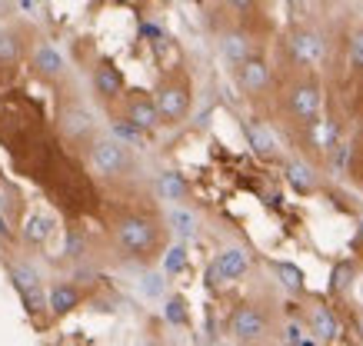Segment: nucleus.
I'll return each instance as SVG.
<instances>
[{
  "instance_id": "f257e3e1",
  "label": "nucleus",
  "mask_w": 363,
  "mask_h": 346,
  "mask_svg": "<svg viewBox=\"0 0 363 346\" xmlns=\"http://www.w3.org/2000/svg\"><path fill=\"white\" fill-rule=\"evenodd\" d=\"M90 160H94V170H97V173H104V177L121 173V170L127 167V154H123L121 140H97V144H94Z\"/></svg>"
},
{
  "instance_id": "f03ea898",
  "label": "nucleus",
  "mask_w": 363,
  "mask_h": 346,
  "mask_svg": "<svg viewBox=\"0 0 363 346\" xmlns=\"http://www.w3.org/2000/svg\"><path fill=\"white\" fill-rule=\"evenodd\" d=\"M11 277L17 283V290L23 293V300L30 310H40L44 306V293H40V279H37V270L27 267V263H13L11 267Z\"/></svg>"
},
{
  "instance_id": "7ed1b4c3",
  "label": "nucleus",
  "mask_w": 363,
  "mask_h": 346,
  "mask_svg": "<svg viewBox=\"0 0 363 346\" xmlns=\"http://www.w3.org/2000/svg\"><path fill=\"white\" fill-rule=\"evenodd\" d=\"M230 333L237 336V340H257V336H264L267 333L264 313L253 310V306H240L230 320Z\"/></svg>"
},
{
  "instance_id": "20e7f679",
  "label": "nucleus",
  "mask_w": 363,
  "mask_h": 346,
  "mask_svg": "<svg viewBox=\"0 0 363 346\" xmlns=\"http://www.w3.org/2000/svg\"><path fill=\"white\" fill-rule=\"evenodd\" d=\"M247 267H250V260H247V253L243 250H223L220 257H217V263L210 267V283H220V279H237L247 273Z\"/></svg>"
},
{
  "instance_id": "39448f33",
  "label": "nucleus",
  "mask_w": 363,
  "mask_h": 346,
  "mask_svg": "<svg viewBox=\"0 0 363 346\" xmlns=\"http://www.w3.org/2000/svg\"><path fill=\"white\" fill-rule=\"evenodd\" d=\"M117 233H121V243L127 246L130 253H140V250H147V246L154 243V226L147 224V220H137V217H133V220H123Z\"/></svg>"
},
{
  "instance_id": "423d86ee",
  "label": "nucleus",
  "mask_w": 363,
  "mask_h": 346,
  "mask_svg": "<svg viewBox=\"0 0 363 346\" xmlns=\"http://www.w3.org/2000/svg\"><path fill=\"white\" fill-rule=\"evenodd\" d=\"M290 50H294L300 64H320L323 60V40L313 30H297L290 37Z\"/></svg>"
},
{
  "instance_id": "0eeeda50",
  "label": "nucleus",
  "mask_w": 363,
  "mask_h": 346,
  "mask_svg": "<svg viewBox=\"0 0 363 346\" xmlns=\"http://www.w3.org/2000/svg\"><path fill=\"white\" fill-rule=\"evenodd\" d=\"M290 110L303 117V120H313L320 113V90L313 83H300V87L290 90Z\"/></svg>"
},
{
  "instance_id": "6e6552de",
  "label": "nucleus",
  "mask_w": 363,
  "mask_h": 346,
  "mask_svg": "<svg viewBox=\"0 0 363 346\" xmlns=\"http://www.w3.org/2000/svg\"><path fill=\"white\" fill-rule=\"evenodd\" d=\"M187 103H190V97L184 87H164L157 93V110H160V117H167V120L184 117V113H187Z\"/></svg>"
},
{
  "instance_id": "1a4fd4ad",
  "label": "nucleus",
  "mask_w": 363,
  "mask_h": 346,
  "mask_svg": "<svg viewBox=\"0 0 363 346\" xmlns=\"http://www.w3.org/2000/svg\"><path fill=\"white\" fill-rule=\"evenodd\" d=\"M243 134H247L250 146L260 156H274L277 154V137L270 134V127H264L260 120H247V123H243Z\"/></svg>"
},
{
  "instance_id": "9d476101",
  "label": "nucleus",
  "mask_w": 363,
  "mask_h": 346,
  "mask_svg": "<svg viewBox=\"0 0 363 346\" xmlns=\"http://www.w3.org/2000/svg\"><path fill=\"white\" fill-rule=\"evenodd\" d=\"M240 83L243 90H264L267 83H270V67H267L260 57H250L247 64H240Z\"/></svg>"
},
{
  "instance_id": "9b49d317",
  "label": "nucleus",
  "mask_w": 363,
  "mask_h": 346,
  "mask_svg": "<svg viewBox=\"0 0 363 346\" xmlns=\"http://www.w3.org/2000/svg\"><path fill=\"white\" fill-rule=\"evenodd\" d=\"M250 50H253V44L243 30H233V34L223 37V57L233 60V64H247V60H250Z\"/></svg>"
},
{
  "instance_id": "f8f14e48",
  "label": "nucleus",
  "mask_w": 363,
  "mask_h": 346,
  "mask_svg": "<svg viewBox=\"0 0 363 346\" xmlns=\"http://www.w3.org/2000/svg\"><path fill=\"white\" fill-rule=\"evenodd\" d=\"M94 83H97V93H104V97H117L123 90V77L121 70L111 67V64H104V67H97V77H94Z\"/></svg>"
},
{
  "instance_id": "ddd939ff",
  "label": "nucleus",
  "mask_w": 363,
  "mask_h": 346,
  "mask_svg": "<svg viewBox=\"0 0 363 346\" xmlns=\"http://www.w3.org/2000/svg\"><path fill=\"white\" fill-rule=\"evenodd\" d=\"M310 140H313L317 150H327V154H330L333 146L340 144V140H337V123L333 120H313V127H310Z\"/></svg>"
},
{
  "instance_id": "4468645a",
  "label": "nucleus",
  "mask_w": 363,
  "mask_h": 346,
  "mask_svg": "<svg viewBox=\"0 0 363 346\" xmlns=\"http://www.w3.org/2000/svg\"><path fill=\"white\" fill-rule=\"evenodd\" d=\"M50 233H54V220H50L47 213H30V217H27V224H23V236H27L30 243H44Z\"/></svg>"
},
{
  "instance_id": "2eb2a0df",
  "label": "nucleus",
  "mask_w": 363,
  "mask_h": 346,
  "mask_svg": "<svg viewBox=\"0 0 363 346\" xmlns=\"http://www.w3.org/2000/svg\"><path fill=\"white\" fill-rule=\"evenodd\" d=\"M286 180L297 193H310L313 190V170L303 163V160H290L286 163Z\"/></svg>"
},
{
  "instance_id": "dca6fc26",
  "label": "nucleus",
  "mask_w": 363,
  "mask_h": 346,
  "mask_svg": "<svg viewBox=\"0 0 363 346\" xmlns=\"http://www.w3.org/2000/svg\"><path fill=\"white\" fill-rule=\"evenodd\" d=\"M310 326H313V333H317L320 340H333V336L340 333V323H337V316H333L327 306H317V310H313Z\"/></svg>"
},
{
  "instance_id": "f3484780",
  "label": "nucleus",
  "mask_w": 363,
  "mask_h": 346,
  "mask_svg": "<svg viewBox=\"0 0 363 346\" xmlns=\"http://www.w3.org/2000/svg\"><path fill=\"white\" fill-rule=\"evenodd\" d=\"M157 120H160L157 103H150V100H133L130 103V123H137L140 130H150V127H157Z\"/></svg>"
},
{
  "instance_id": "a211bd4d",
  "label": "nucleus",
  "mask_w": 363,
  "mask_h": 346,
  "mask_svg": "<svg viewBox=\"0 0 363 346\" xmlns=\"http://www.w3.org/2000/svg\"><path fill=\"white\" fill-rule=\"evenodd\" d=\"M157 190H160V197H164V200H184L187 183H184V177H180V173L167 170V173H160V180H157Z\"/></svg>"
},
{
  "instance_id": "6ab92c4d",
  "label": "nucleus",
  "mask_w": 363,
  "mask_h": 346,
  "mask_svg": "<svg viewBox=\"0 0 363 346\" xmlns=\"http://www.w3.org/2000/svg\"><path fill=\"white\" fill-rule=\"evenodd\" d=\"M77 290L74 287H67V283H60V287H54L50 290V296H47V303H50V310L54 313H70L74 306H77Z\"/></svg>"
},
{
  "instance_id": "aec40b11",
  "label": "nucleus",
  "mask_w": 363,
  "mask_h": 346,
  "mask_svg": "<svg viewBox=\"0 0 363 346\" xmlns=\"http://www.w3.org/2000/svg\"><path fill=\"white\" fill-rule=\"evenodd\" d=\"M170 226H174L177 236H184V240H187V236L197 233V213L177 207V210H170Z\"/></svg>"
},
{
  "instance_id": "412c9836",
  "label": "nucleus",
  "mask_w": 363,
  "mask_h": 346,
  "mask_svg": "<svg viewBox=\"0 0 363 346\" xmlns=\"http://www.w3.org/2000/svg\"><path fill=\"white\" fill-rule=\"evenodd\" d=\"M277 277H280V283H284L290 293H300L303 290V270L297 267V263H277Z\"/></svg>"
},
{
  "instance_id": "4be33fe9",
  "label": "nucleus",
  "mask_w": 363,
  "mask_h": 346,
  "mask_svg": "<svg viewBox=\"0 0 363 346\" xmlns=\"http://www.w3.org/2000/svg\"><path fill=\"white\" fill-rule=\"evenodd\" d=\"M37 67L54 77V74L64 70V54H60L57 47H40V50H37Z\"/></svg>"
},
{
  "instance_id": "5701e85b",
  "label": "nucleus",
  "mask_w": 363,
  "mask_h": 346,
  "mask_svg": "<svg viewBox=\"0 0 363 346\" xmlns=\"http://www.w3.org/2000/svg\"><path fill=\"white\" fill-rule=\"evenodd\" d=\"M353 277H357V270H353L350 260H340L337 267H333V277H330V290L333 293H343L347 287L353 283Z\"/></svg>"
},
{
  "instance_id": "b1692460",
  "label": "nucleus",
  "mask_w": 363,
  "mask_h": 346,
  "mask_svg": "<svg viewBox=\"0 0 363 346\" xmlns=\"http://www.w3.org/2000/svg\"><path fill=\"white\" fill-rule=\"evenodd\" d=\"M113 137L121 140V144H130V146H140L143 144V134H140V127L130 120H117L113 123Z\"/></svg>"
},
{
  "instance_id": "393cba45",
  "label": "nucleus",
  "mask_w": 363,
  "mask_h": 346,
  "mask_svg": "<svg viewBox=\"0 0 363 346\" xmlns=\"http://www.w3.org/2000/svg\"><path fill=\"white\" fill-rule=\"evenodd\" d=\"M187 267V250L177 243L167 250V257H164V273H180V270Z\"/></svg>"
},
{
  "instance_id": "a878e982",
  "label": "nucleus",
  "mask_w": 363,
  "mask_h": 346,
  "mask_svg": "<svg viewBox=\"0 0 363 346\" xmlns=\"http://www.w3.org/2000/svg\"><path fill=\"white\" fill-rule=\"evenodd\" d=\"M164 316L174 326H184V323H187V303L180 300V296H170V300H167V306H164Z\"/></svg>"
},
{
  "instance_id": "bb28decb",
  "label": "nucleus",
  "mask_w": 363,
  "mask_h": 346,
  "mask_svg": "<svg viewBox=\"0 0 363 346\" xmlns=\"http://www.w3.org/2000/svg\"><path fill=\"white\" fill-rule=\"evenodd\" d=\"M64 127H67V134H84V130H90V113L87 110H70Z\"/></svg>"
},
{
  "instance_id": "cd10ccee",
  "label": "nucleus",
  "mask_w": 363,
  "mask_h": 346,
  "mask_svg": "<svg viewBox=\"0 0 363 346\" xmlns=\"http://www.w3.org/2000/svg\"><path fill=\"white\" fill-rule=\"evenodd\" d=\"M21 57V44H17V37L13 34H0V60H17Z\"/></svg>"
},
{
  "instance_id": "c85d7f7f",
  "label": "nucleus",
  "mask_w": 363,
  "mask_h": 346,
  "mask_svg": "<svg viewBox=\"0 0 363 346\" xmlns=\"http://www.w3.org/2000/svg\"><path fill=\"white\" fill-rule=\"evenodd\" d=\"M140 290H143V296H160L164 293V277L160 273H147L140 279Z\"/></svg>"
},
{
  "instance_id": "c756f323",
  "label": "nucleus",
  "mask_w": 363,
  "mask_h": 346,
  "mask_svg": "<svg viewBox=\"0 0 363 346\" xmlns=\"http://www.w3.org/2000/svg\"><path fill=\"white\" fill-rule=\"evenodd\" d=\"M330 156H333V170L343 173V170H347V160H350V144H337L330 150Z\"/></svg>"
},
{
  "instance_id": "7c9ffc66",
  "label": "nucleus",
  "mask_w": 363,
  "mask_h": 346,
  "mask_svg": "<svg viewBox=\"0 0 363 346\" xmlns=\"http://www.w3.org/2000/svg\"><path fill=\"white\" fill-rule=\"evenodd\" d=\"M350 60L357 64V67H363V34L350 37Z\"/></svg>"
},
{
  "instance_id": "2f4dec72",
  "label": "nucleus",
  "mask_w": 363,
  "mask_h": 346,
  "mask_svg": "<svg viewBox=\"0 0 363 346\" xmlns=\"http://www.w3.org/2000/svg\"><path fill=\"white\" fill-rule=\"evenodd\" d=\"M80 246H84V236H80V233H70V240H67V253H70V257H77Z\"/></svg>"
},
{
  "instance_id": "473e14b6",
  "label": "nucleus",
  "mask_w": 363,
  "mask_h": 346,
  "mask_svg": "<svg viewBox=\"0 0 363 346\" xmlns=\"http://www.w3.org/2000/svg\"><path fill=\"white\" fill-rule=\"evenodd\" d=\"M21 7L27 13H40V11H44V0H21Z\"/></svg>"
},
{
  "instance_id": "72a5a7b5",
  "label": "nucleus",
  "mask_w": 363,
  "mask_h": 346,
  "mask_svg": "<svg viewBox=\"0 0 363 346\" xmlns=\"http://www.w3.org/2000/svg\"><path fill=\"white\" fill-rule=\"evenodd\" d=\"M230 4H233V7H237V11H247V7H250L253 0H230Z\"/></svg>"
},
{
  "instance_id": "f704fd0d",
  "label": "nucleus",
  "mask_w": 363,
  "mask_h": 346,
  "mask_svg": "<svg viewBox=\"0 0 363 346\" xmlns=\"http://www.w3.org/2000/svg\"><path fill=\"white\" fill-rule=\"evenodd\" d=\"M286 333H290V343H300V330H297V326H290Z\"/></svg>"
},
{
  "instance_id": "c9c22d12",
  "label": "nucleus",
  "mask_w": 363,
  "mask_h": 346,
  "mask_svg": "<svg viewBox=\"0 0 363 346\" xmlns=\"http://www.w3.org/2000/svg\"><path fill=\"white\" fill-rule=\"evenodd\" d=\"M357 326H360V330H363V313H360V316H357Z\"/></svg>"
},
{
  "instance_id": "e433bc0d",
  "label": "nucleus",
  "mask_w": 363,
  "mask_h": 346,
  "mask_svg": "<svg viewBox=\"0 0 363 346\" xmlns=\"http://www.w3.org/2000/svg\"><path fill=\"white\" fill-rule=\"evenodd\" d=\"M0 233H7V226H4V220H0Z\"/></svg>"
},
{
  "instance_id": "4c0bfd02",
  "label": "nucleus",
  "mask_w": 363,
  "mask_h": 346,
  "mask_svg": "<svg viewBox=\"0 0 363 346\" xmlns=\"http://www.w3.org/2000/svg\"><path fill=\"white\" fill-rule=\"evenodd\" d=\"M360 236H363V220H360Z\"/></svg>"
},
{
  "instance_id": "58836bf2",
  "label": "nucleus",
  "mask_w": 363,
  "mask_h": 346,
  "mask_svg": "<svg viewBox=\"0 0 363 346\" xmlns=\"http://www.w3.org/2000/svg\"><path fill=\"white\" fill-rule=\"evenodd\" d=\"M210 346H223V343H210Z\"/></svg>"
}]
</instances>
